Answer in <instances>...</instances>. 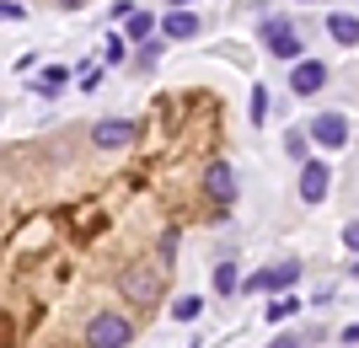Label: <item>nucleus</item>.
I'll return each mask as SVG.
<instances>
[{
    "label": "nucleus",
    "mask_w": 359,
    "mask_h": 348,
    "mask_svg": "<svg viewBox=\"0 0 359 348\" xmlns=\"http://www.w3.org/2000/svg\"><path fill=\"white\" fill-rule=\"evenodd\" d=\"M118 295H123L129 305H145V311H150V300L161 295V268H150L145 258L123 263V273H118Z\"/></svg>",
    "instance_id": "nucleus-1"
},
{
    "label": "nucleus",
    "mask_w": 359,
    "mask_h": 348,
    "mask_svg": "<svg viewBox=\"0 0 359 348\" xmlns=\"http://www.w3.org/2000/svg\"><path fill=\"white\" fill-rule=\"evenodd\" d=\"M129 337H135V321L123 311H97L86 321V348H129Z\"/></svg>",
    "instance_id": "nucleus-2"
},
{
    "label": "nucleus",
    "mask_w": 359,
    "mask_h": 348,
    "mask_svg": "<svg viewBox=\"0 0 359 348\" xmlns=\"http://www.w3.org/2000/svg\"><path fill=\"white\" fill-rule=\"evenodd\" d=\"M295 279H300V263L285 258V263H273V268H257L252 279H241L236 289H247V295H263V289H273V295H279V289H290Z\"/></svg>",
    "instance_id": "nucleus-3"
},
{
    "label": "nucleus",
    "mask_w": 359,
    "mask_h": 348,
    "mask_svg": "<svg viewBox=\"0 0 359 348\" xmlns=\"http://www.w3.org/2000/svg\"><path fill=\"white\" fill-rule=\"evenodd\" d=\"M263 48H269L273 60H300V38H295V27H290L285 16H269V22H263Z\"/></svg>",
    "instance_id": "nucleus-4"
},
{
    "label": "nucleus",
    "mask_w": 359,
    "mask_h": 348,
    "mask_svg": "<svg viewBox=\"0 0 359 348\" xmlns=\"http://www.w3.org/2000/svg\"><path fill=\"white\" fill-rule=\"evenodd\" d=\"M204 193L215 198V204H236V193H241V177H236V167H231V161H215L210 172H204Z\"/></svg>",
    "instance_id": "nucleus-5"
},
{
    "label": "nucleus",
    "mask_w": 359,
    "mask_h": 348,
    "mask_svg": "<svg viewBox=\"0 0 359 348\" xmlns=\"http://www.w3.org/2000/svg\"><path fill=\"white\" fill-rule=\"evenodd\" d=\"M135 134H140L135 118H102L91 129V145H97V151H123V145H135Z\"/></svg>",
    "instance_id": "nucleus-6"
},
{
    "label": "nucleus",
    "mask_w": 359,
    "mask_h": 348,
    "mask_svg": "<svg viewBox=\"0 0 359 348\" xmlns=\"http://www.w3.org/2000/svg\"><path fill=\"white\" fill-rule=\"evenodd\" d=\"M306 134H311L316 145H327V151H344L348 145V118L344 113H316V118L306 123Z\"/></svg>",
    "instance_id": "nucleus-7"
},
{
    "label": "nucleus",
    "mask_w": 359,
    "mask_h": 348,
    "mask_svg": "<svg viewBox=\"0 0 359 348\" xmlns=\"http://www.w3.org/2000/svg\"><path fill=\"white\" fill-rule=\"evenodd\" d=\"M332 193V167L327 161H300V198L306 204H322Z\"/></svg>",
    "instance_id": "nucleus-8"
},
{
    "label": "nucleus",
    "mask_w": 359,
    "mask_h": 348,
    "mask_svg": "<svg viewBox=\"0 0 359 348\" xmlns=\"http://www.w3.org/2000/svg\"><path fill=\"white\" fill-rule=\"evenodd\" d=\"M322 86H327V64H322V60H295V70H290V91H295V97H316Z\"/></svg>",
    "instance_id": "nucleus-9"
},
{
    "label": "nucleus",
    "mask_w": 359,
    "mask_h": 348,
    "mask_svg": "<svg viewBox=\"0 0 359 348\" xmlns=\"http://www.w3.org/2000/svg\"><path fill=\"white\" fill-rule=\"evenodd\" d=\"M198 27H204V22H198V11H188V6H172V16L161 22V32H166V38H177V43H182V38H198Z\"/></svg>",
    "instance_id": "nucleus-10"
},
{
    "label": "nucleus",
    "mask_w": 359,
    "mask_h": 348,
    "mask_svg": "<svg viewBox=\"0 0 359 348\" xmlns=\"http://www.w3.org/2000/svg\"><path fill=\"white\" fill-rule=\"evenodd\" d=\"M327 32H332V38H338L344 48H354V43H359V22H354L348 11H332V16H327Z\"/></svg>",
    "instance_id": "nucleus-11"
},
{
    "label": "nucleus",
    "mask_w": 359,
    "mask_h": 348,
    "mask_svg": "<svg viewBox=\"0 0 359 348\" xmlns=\"http://www.w3.org/2000/svg\"><path fill=\"white\" fill-rule=\"evenodd\" d=\"M150 32H156L150 11H129V16H123V38H129V43H140V38H150Z\"/></svg>",
    "instance_id": "nucleus-12"
},
{
    "label": "nucleus",
    "mask_w": 359,
    "mask_h": 348,
    "mask_svg": "<svg viewBox=\"0 0 359 348\" xmlns=\"http://www.w3.org/2000/svg\"><path fill=\"white\" fill-rule=\"evenodd\" d=\"M65 86H70V70H65V64H48L43 76H38V91H43V97H60Z\"/></svg>",
    "instance_id": "nucleus-13"
},
{
    "label": "nucleus",
    "mask_w": 359,
    "mask_h": 348,
    "mask_svg": "<svg viewBox=\"0 0 359 348\" xmlns=\"http://www.w3.org/2000/svg\"><path fill=\"white\" fill-rule=\"evenodd\" d=\"M300 305H306V300H295L290 289H279V300H269V321H273V327H279V321H290V316H295Z\"/></svg>",
    "instance_id": "nucleus-14"
},
{
    "label": "nucleus",
    "mask_w": 359,
    "mask_h": 348,
    "mask_svg": "<svg viewBox=\"0 0 359 348\" xmlns=\"http://www.w3.org/2000/svg\"><path fill=\"white\" fill-rule=\"evenodd\" d=\"M241 273H236V258H225L220 268H215V295H236Z\"/></svg>",
    "instance_id": "nucleus-15"
},
{
    "label": "nucleus",
    "mask_w": 359,
    "mask_h": 348,
    "mask_svg": "<svg viewBox=\"0 0 359 348\" xmlns=\"http://www.w3.org/2000/svg\"><path fill=\"white\" fill-rule=\"evenodd\" d=\"M204 316V300L198 295H182V300H172V321H198Z\"/></svg>",
    "instance_id": "nucleus-16"
},
{
    "label": "nucleus",
    "mask_w": 359,
    "mask_h": 348,
    "mask_svg": "<svg viewBox=\"0 0 359 348\" xmlns=\"http://www.w3.org/2000/svg\"><path fill=\"white\" fill-rule=\"evenodd\" d=\"M123 54H129V38H123V32H107L102 60H107V64H123Z\"/></svg>",
    "instance_id": "nucleus-17"
},
{
    "label": "nucleus",
    "mask_w": 359,
    "mask_h": 348,
    "mask_svg": "<svg viewBox=\"0 0 359 348\" xmlns=\"http://www.w3.org/2000/svg\"><path fill=\"white\" fill-rule=\"evenodd\" d=\"M322 333H279V343H269V348H311Z\"/></svg>",
    "instance_id": "nucleus-18"
},
{
    "label": "nucleus",
    "mask_w": 359,
    "mask_h": 348,
    "mask_svg": "<svg viewBox=\"0 0 359 348\" xmlns=\"http://www.w3.org/2000/svg\"><path fill=\"white\" fill-rule=\"evenodd\" d=\"M263 118H269V91L257 86V91H252V123H263Z\"/></svg>",
    "instance_id": "nucleus-19"
},
{
    "label": "nucleus",
    "mask_w": 359,
    "mask_h": 348,
    "mask_svg": "<svg viewBox=\"0 0 359 348\" xmlns=\"http://www.w3.org/2000/svg\"><path fill=\"white\" fill-rule=\"evenodd\" d=\"M156 252H161V268H166V263H177V258H172V252H177V230H166V236H161V246H156Z\"/></svg>",
    "instance_id": "nucleus-20"
},
{
    "label": "nucleus",
    "mask_w": 359,
    "mask_h": 348,
    "mask_svg": "<svg viewBox=\"0 0 359 348\" xmlns=\"http://www.w3.org/2000/svg\"><path fill=\"white\" fill-rule=\"evenodd\" d=\"M156 60H161V43H150V38H140V64H145V70H150V64H156Z\"/></svg>",
    "instance_id": "nucleus-21"
},
{
    "label": "nucleus",
    "mask_w": 359,
    "mask_h": 348,
    "mask_svg": "<svg viewBox=\"0 0 359 348\" xmlns=\"http://www.w3.org/2000/svg\"><path fill=\"white\" fill-rule=\"evenodd\" d=\"M102 86V70H97V64H86V70H81V91H97Z\"/></svg>",
    "instance_id": "nucleus-22"
},
{
    "label": "nucleus",
    "mask_w": 359,
    "mask_h": 348,
    "mask_svg": "<svg viewBox=\"0 0 359 348\" xmlns=\"http://www.w3.org/2000/svg\"><path fill=\"white\" fill-rule=\"evenodd\" d=\"M285 151L295 155V161H306V134H290V139H285Z\"/></svg>",
    "instance_id": "nucleus-23"
},
{
    "label": "nucleus",
    "mask_w": 359,
    "mask_h": 348,
    "mask_svg": "<svg viewBox=\"0 0 359 348\" xmlns=\"http://www.w3.org/2000/svg\"><path fill=\"white\" fill-rule=\"evenodd\" d=\"M0 22H22V6H11V0H0Z\"/></svg>",
    "instance_id": "nucleus-24"
},
{
    "label": "nucleus",
    "mask_w": 359,
    "mask_h": 348,
    "mask_svg": "<svg viewBox=\"0 0 359 348\" xmlns=\"http://www.w3.org/2000/svg\"><path fill=\"white\" fill-rule=\"evenodd\" d=\"M344 246H348V252H359V220H354V225H344Z\"/></svg>",
    "instance_id": "nucleus-25"
},
{
    "label": "nucleus",
    "mask_w": 359,
    "mask_h": 348,
    "mask_svg": "<svg viewBox=\"0 0 359 348\" xmlns=\"http://www.w3.org/2000/svg\"><path fill=\"white\" fill-rule=\"evenodd\" d=\"M54 6H60V11H81V6H86V0H54Z\"/></svg>",
    "instance_id": "nucleus-26"
},
{
    "label": "nucleus",
    "mask_w": 359,
    "mask_h": 348,
    "mask_svg": "<svg viewBox=\"0 0 359 348\" xmlns=\"http://www.w3.org/2000/svg\"><path fill=\"white\" fill-rule=\"evenodd\" d=\"M344 343H359V321H354V327H344Z\"/></svg>",
    "instance_id": "nucleus-27"
},
{
    "label": "nucleus",
    "mask_w": 359,
    "mask_h": 348,
    "mask_svg": "<svg viewBox=\"0 0 359 348\" xmlns=\"http://www.w3.org/2000/svg\"><path fill=\"white\" fill-rule=\"evenodd\" d=\"M172 6H194V0H172Z\"/></svg>",
    "instance_id": "nucleus-28"
},
{
    "label": "nucleus",
    "mask_w": 359,
    "mask_h": 348,
    "mask_svg": "<svg viewBox=\"0 0 359 348\" xmlns=\"http://www.w3.org/2000/svg\"><path fill=\"white\" fill-rule=\"evenodd\" d=\"M354 279H359V263H354Z\"/></svg>",
    "instance_id": "nucleus-29"
}]
</instances>
